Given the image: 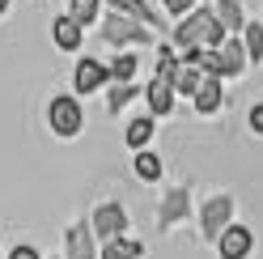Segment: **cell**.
<instances>
[{
    "label": "cell",
    "mask_w": 263,
    "mask_h": 259,
    "mask_svg": "<svg viewBox=\"0 0 263 259\" xmlns=\"http://www.w3.org/2000/svg\"><path fill=\"white\" fill-rule=\"evenodd\" d=\"M102 81H106V64H98V60H81L77 68H72V89L77 94L102 89Z\"/></svg>",
    "instance_id": "10"
},
{
    "label": "cell",
    "mask_w": 263,
    "mask_h": 259,
    "mask_svg": "<svg viewBox=\"0 0 263 259\" xmlns=\"http://www.w3.org/2000/svg\"><path fill=\"white\" fill-rule=\"evenodd\" d=\"M191 102H195V110H200V115H212V110H221V102H225V94H221V77H204L200 85H195Z\"/></svg>",
    "instance_id": "11"
},
{
    "label": "cell",
    "mask_w": 263,
    "mask_h": 259,
    "mask_svg": "<svg viewBox=\"0 0 263 259\" xmlns=\"http://www.w3.org/2000/svg\"><path fill=\"white\" fill-rule=\"evenodd\" d=\"M229 217H234V200H229V196H212V200H204V208H200V234L217 242V234L229 225Z\"/></svg>",
    "instance_id": "4"
},
{
    "label": "cell",
    "mask_w": 263,
    "mask_h": 259,
    "mask_svg": "<svg viewBox=\"0 0 263 259\" xmlns=\"http://www.w3.org/2000/svg\"><path fill=\"white\" fill-rule=\"evenodd\" d=\"M123 140H127V149H144V144L153 140V115H136V119L127 123Z\"/></svg>",
    "instance_id": "17"
},
{
    "label": "cell",
    "mask_w": 263,
    "mask_h": 259,
    "mask_svg": "<svg viewBox=\"0 0 263 259\" xmlns=\"http://www.w3.org/2000/svg\"><path fill=\"white\" fill-rule=\"evenodd\" d=\"M136 174H140L144 183H157L161 179V157L149 153V149H136Z\"/></svg>",
    "instance_id": "21"
},
{
    "label": "cell",
    "mask_w": 263,
    "mask_h": 259,
    "mask_svg": "<svg viewBox=\"0 0 263 259\" xmlns=\"http://www.w3.org/2000/svg\"><path fill=\"white\" fill-rule=\"evenodd\" d=\"M246 123H251V132H259V136H263V102H255L251 110H246Z\"/></svg>",
    "instance_id": "25"
},
{
    "label": "cell",
    "mask_w": 263,
    "mask_h": 259,
    "mask_svg": "<svg viewBox=\"0 0 263 259\" xmlns=\"http://www.w3.org/2000/svg\"><path fill=\"white\" fill-rule=\"evenodd\" d=\"M212 13H217V22L229 30V34H242L246 17H242V5H238V0H217V5H212Z\"/></svg>",
    "instance_id": "15"
},
{
    "label": "cell",
    "mask_w": 263,
    "mask_h": 259,
    "mask_svg": "<svg viewBox=\"0 0 263 259\" xmlns=\"http://www.w3.org/2000/svg\"><path fill=\"white\" fill-rule=\"evenodd\" d=\"M115 9H123L127 17H136V22H144V26H161V17L144 5V0H115Z\"/></svg>",
    "instance_id": "22"
},
{
    "label": "cell",
    "mask_w": 263,
    "mask_h": 259,
    "mask_svg": "<svg viewBox=\"0 0 263 259\" xmlns=\"http://www.w3.org/2000/svg\"><path fill=\"white\" fill-rule=\"evenodd\" d=\"M183 217H187V187H178V191H170V196L161 200V230L178 225Z\"/></svg>",
    "instance_id": "13"
},
{
    "label": "cell",
    "mask_w": 263,
    "mask_h": 259,
    "mask_svg": "<svg viewBox=\"0 0 263 259\" xmlns=\"http://www.w3.org/2000/svg\"><path fill=\"white\" fill-rule=\"evenodd\" d=\"M89 225H93V238L98 242H106V238H115V234H123L127 230V213H123V204H98L93 208V217H89Z\"/></svg>",
    "instance_id": "5"
},
{
    "label": "cell",
    "mask_w": 263,
    "mask_h": 259,
    "mask_svg": "<svg viewBox=\"0 0 263 259\" xmlns=\"http://www.w3.org/2000/svg\"><path fill=\"white\" fill-rule=\"evenodd\" d=\"M98 13H102V9H98L93 0H72L68 17H72V22H81V26H89V22H98Z\"/></svg>",
    "instance_id": "23"
},
{
    "label": "cell",
    "mask_w": 263,
    "mask_h": 259,
    "mask_svg": "<svg viewBox=\"0 0 263 259\" xmlns=\"http://www.w3.org/2000/svg\"><path fill=\"white\" fill-rule=\"evenodd\" d=\"M217 55H221V77H242V68L251 64L246 60V47H242V34H225Z\"/></svg>",
    "instance_id": "8"
},
{
    "label": "cell",
    "mask_w": 263,
    "mask_h": 259,
    "mask_svg": "<svg viewBox=\"0 0 263 259\" xmlns=\"http://www.w3.org/2000/svg\"><path fill=\"white\" fill-rule=\"evenodd\" d=\"M225 34H229V30L217 22V13H212V9H195V13H187V17L178 22L174 43L178 47H221Z\"/></svg>",
    "instance_id": "1"
},
{
    "label": "cell",
    "mask_w": 263,
    "mask_h": 259,
    "mask_svg": "<svg viewBox=\"0 0 263 259\" xmlns=\"http://www.w3.org/2000/svg\"><path fill=\"white\" fill-rule=\"evenodd\" d=\"M183 9H191V0H170V13H183Z\"/></svg>",
    "instance_id": "27"
},
{
    "label": "cell",
    "mask_w": 263,
    "mask_h": 259,
    "mask_svg": "<svg viewBox=\"0 0 263 259\" xmlns=\"http://www.w3.org/2000/svg\"><path fill=\"white\" fill-rule=\"evenodd\" d=\"M81 22H72L68 13H64V17H55V26H51V39H55V47L60 51H72V47H81Z\"/></svg>",
    "instance_id": "12"
},
{
    "label": "cell",
    "mask_w": 263,
    "mask_h": 259,
    "mask_svg": "<svg viewBox=\"0 0 263 259\" xmlns=\"http://www.w3.org/2000/svg\"><path fill=\"white\" fill-rule=\"evenodd\" d=\"M174 68H178V55H174V47H157V77H174Z\"/></svg>",
    "instance_id": "24"
},
{
    "label": "cell",
    "mask_w": 263,
    "mask_h": 259,
    "mask_svg": "<svg viewBox=\"0 0 263 259\" xmlns=\"http://www.w3.org/2000/svg\"><path fill=\"white\" fill-rule=\"evenodd\" d=\"M217 247H221V259H251L255 234L246 230V225H234V221H229L225 230L217 234Z\"/></svg>",
    "instance_id": "6"
},
{
    "label": "cell",
    "mask_w": 263,
    "mask_h": 259,
    "mask_svg": "<svg viewBox=\"0 0 263 259\" xmlns=\"http://www.w3.org/2000/svg\"><path fill=\"white\" fill-rule=\"evenodd\" d=\"M47 119H51L55 136H77L81 127H85V110H81V102L72 94H60V98H51V106H47Z\"/></svg>",
    "instance_id": "3"
},
{
    "label": "cell",
    "mask_w": 263,
    "mask_h": 259,
    "mask_svg": "<svg viewBox=\"0 0 263 259\" xmlns=\"http://www.w3.org/2000/svg\"><path fill=\"white\" fill-rule=\"evenodd\" d=\"M93 225L89 221H72L68 234H64V255L68 259H98V247H93Z\"/></svg>",
    "instance_id": "7"
},
{
    "label": "cell",
    "mask_w": 263,
    "mask_h": 259,
    "mask_svg": "<svg viewBox=\"0 0 263 259\" xmlns=\"http://www.w3.org/2000/svg\"><path fill=\"white\" fill-rule=\"evenodd\" d=\"M102 39H106V47H132V43L149 47V43H153V34H149V30H144L136 17H127L123 9L106 13V22H102Z\"/></svg>",
    "instance_id": "2"
},
{
    "label": "cell",
    "mask_w": 263,
    "mask_h": 259,
    "mask_svg": "<svg viewBox=\"0 0 263 259\" xmlns=\"http://www.w3.org/2000/svg\"><path fill=\"white\" fill-rule=\"evenodd\" d=\"M5 13H9V5H0V17H5Z\"/></svg>",
    "instance_id": "28"
},
{
    "label": "cell",
    "mask_w": 263,
    "mask_h": 259,
    "mask_svg": "<svg viewBox=\"0 0 263 259\" xmlns=\"http://www.w3.org/2000/svg\"><path fill=\"white\" fill-rule=\"evenodd\" d=\"M242 47H246V60H251V64L263 60V26L259 22H246L242 26Z\"/></svg>",
    "instance_id": "20"
},
{
    "label": "cell",
    "mask_w": 263,
    "mask_h": 259,
    "mask_svg": "<svg viewBox=\"0 0 263 259\" xmlns=\"http://www.w3.org/2000/svg\"><path fill=\"white\" fill-rule=\"evenodd\" d=\"M136 68H140V60L132 55V51H123V55H115V60L106 64V81H132Z\"/></svg>",
    "instance_id": "19"
},
{
    "label": "cell",
    "mask_w": 263,
    "mask_h": 259,
    "mask_svg": "<svg viewBox=\"0 0 263 259\" xmlns=\"http://www.w3.org/2000/svg\"><path fill=\"white\" fill-rule=\"evenodd\" d=\"M132 98H140V85H136V81H119V85L106 94V115H119Z\"/></svg>",
    "instance_id": "18"
},
{
    "label": "cell",
    "mask_w": 263,
    "mask_h": 259,
    "mask_svg": "<svg viewBox=\"0 0 263 259\" xmlns=\"http://www.w3.org/2000/svg\"><path fill=\"white\" fill-rule=\"evenodd\" d=\"M144 98H149V115L157 119V115H170V110H174V98H178V94H174V85H170L166 77H157V81L144 85Z\"/></svg>",
    "instance_id": "9"
},
{
    "label": "cell",
    "mask_w": 263,
    "mask_h": 259,
    "mask_svg": "<svg viewBox=\"0 0 263 259\" xmlns=\"http://www.w3.org/2000/svg\"><path fill=\"white\" fill-rule=\"evenodd\" d=\"M9 259H39V251H34V247H13Z\"/></svg>",
    "instance_id": "26"
},
{
    "label": "cell",
    "mask_w": 263,
    "mask_h": 259,
    "mask_svg": "<svg viewBox=\"0 0 263 259\" xmlns=\"http://www.w3.org/2000/svg\"><path fill=\"white\" fill-rule=\"evenodd\" d=\"M140 242H132V238H123V234H115V238H106L102 242V255L98 259H140Z\"/></svg>",
    "instance_id": "14"
},
{
    "label": "cell",
    "mask_w": 263,
    "mask_h": 259,
    "mask_svg": "<svg viewBox=\"0 0 263 259\" xmlns=\"http://www.w3.org/2000/svg\"><path fill=\"white\" fill-rule=\"evenodd\" d=\"M204 81V72L195 68V64H187V60H178V68H174V77H170V85H174V94H195V85Z\"/></svg>",
    "instance_id": "16"
}]
</instances>
